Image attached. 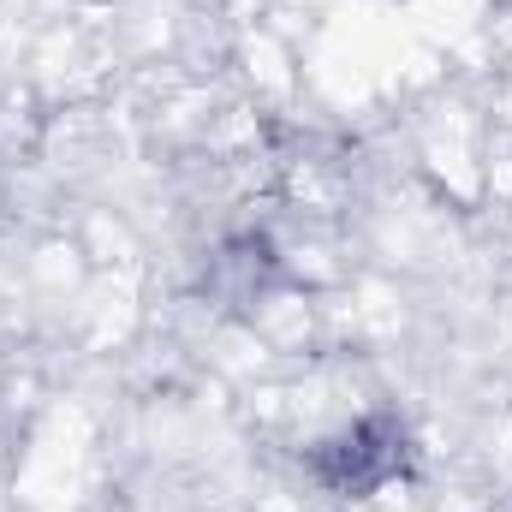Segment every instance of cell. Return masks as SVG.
Here are the masks:
<instances>
[{"instance_id":"obj_2","label":"cell","mask_w":512,"mask_h":512,"mask_svg":"<svg viewBox=\"0 0 512 512\" xmlns=\"http://www.w3.org/2000/svg\"><path fill=\"white\" fill-rule=\"evenodd\" d=\"M274 268H280V256L268 251V239H256V233L227 239V245L215 251V262H209V292L227 298V304H251V298L268 292Z\"/></svg>"},{"instance_id":"obj_1","label":"cell","mask_w":512,"mask_h":512,"mask_svg":"<svg viewBox=\"0 0 512 512\" xmlns=\"http://www.w3.org/2000/svg\"><path fill=\"white\" fill-rule=\"evenodd\" d=\"M304 465H310V477H316L328 495L364 501V495H376V489L399 483V477L411 471V435H405V423H399L393 411H370V417L346 423L340 435L316 441Z\"/></svg>"}]
</instances>
